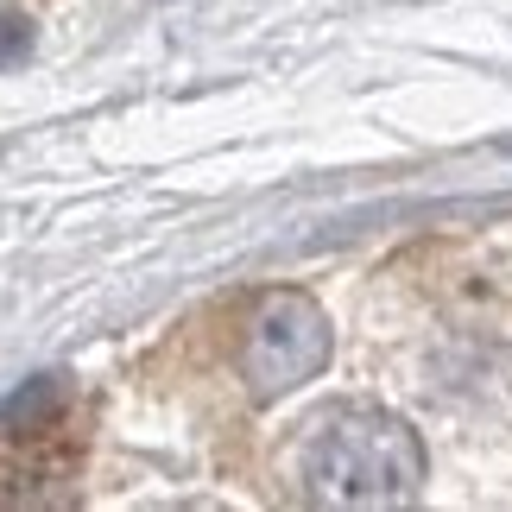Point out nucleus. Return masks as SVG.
Here are the masks:
<instances>
[{
	"label": "nucleus",
	"instance_id": "f257e3e1",
	"mask_svg": "<svg viewBox=\"0 0 512 512\" xmlns=\"http://www.w3.org/2000/svg\"><path fill=\"white\" fill-rule=\"evenodd\" d=\"M298 487L317 506H405L424 487V443L380 405H336L298 449Z\"/></svg>",
	"mask_w": 512,
	"mask_h": 512
},
{
	"label": "nucleus",
	"instance_id": "f03ea898",
	"mask_svg": "<svg viewBox=\"0 0 512 512\" xmlns=\"http://www.w3.org/2000/svg\"><path fill=\"white\" fill-rule=\"evenodd\" d=\"M329 310L304 291H272L247 323V348H241V373L253 386V399H285V392L310 386L329 367Z\"/></svg>",
	"mask_w": 512,
	"mask_h": 512
},
{
	"label": "nucleus",
	"instance_id": "7ed1b4c3",
	"mask_svg": "<svg viewBox=\"0 0 512 512\" xmlns=\"http://www.w3.org/2000/svg\"><path fill=\"white\" fill-rule=\"evenodd\" d=\"M64 399H70L64 373H38V380L13 386L7 399H0V424H7V430H45V424H57Z\"/></svg>",
	"mask_w": 512,
	"mask_h": 512
},
{
	"label": "nucleus",
	"instance_id": "20e7f679",
	"mask_svg": "<svg viewBox=\"0 0 512 512\" xmlns=\"http://www.w3.org/2000/svg\"><path fill=\"white\" fill-rule=\"evenodd\" d=\"M26 57H32V19H19V13H0V70L26 64Z\"/></svg>",
	"mask_w": 512,
	"mask_h": 512
}]
</instances>
